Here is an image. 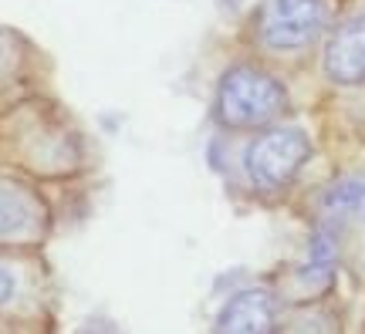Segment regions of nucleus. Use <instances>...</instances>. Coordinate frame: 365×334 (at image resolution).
<instances>
[{
  "label": "nucleus",
  "mask_w": 365,
  "mask_h": 334,
  "mask_svg": "<svg viewBox=\"0 0 365 334\" xmlns=\"http://www.w3.org/2000/svg\"><path fill=\"white\" fill-rule=\"evenodd\" d=\"M322 213L328 216V223L355 213H365V179L362 176H341L322 193Z\"/></svg>",
  "instance_id": "obj_8"
},
{
  "label": "nucleus",
  "mask_w": 365,
  "mask_h": 334,
  "mask_svg": "<svg viewBox=\"0 0 365 334\" xmlns=\"http://www.w3.org/2000/svg\"><path fill=\"white\" fill-rule=\"evenodd\" d=\"M287 108V88L257 65H234L217 85V122L223 129H271Z\"/></svg>",
  "instance_id": "obj_1"
},
{
  "label": "nucleus",
  "mask_w": 365,
  "mask_h": 334,
  "mask_svg": "<svg viewBox=\"0 0 365 334\" xmlns=\"http://www.w3.org/2000/svg\"><path fill=\"white\" fill-rule=\"evenodd\" d=\"M312 159V139L298 125H271L247 145L244 172L261 193H281L298 179L304 162Z\"/></svg>",
  "instance_id": "obj_2"
},
{
  "label": "nucleus",
  "mask_w": 365,
  "mask_h": 334,
  "mask_svg": "<svg viewBox=\"0 0 365 334\" xmlns=\"http://www.w3.org/2000/svg\"><path fill=\"white\" fill-rule=\"evenodd\" d=\"M335 267H339V233H335L331 223H322L308 236L304 260H301V267H298V281L304 287L318 291V287H325L335 277Z\"/></svg>",
  "instance_id": "obj_7"
},
{
  "label": "nucleus",
  "mask_w": 365,
  "mask_h": 334,
  "mask_svg": "<svg viewBox=\"0 0 365 334\" xmlns=\"http://www.w3.org/2000/svg\"><path fill=\"white\" fill-rule=\"evenodd\" d=\"M325 75L339 85H362L365 81V14L345 21L328 38Z\"/></svg>",
  "instance_id": "obj_6"
},
{
  "label": "nucleus",
  "mask_w": 365,
  "mask_h": 334,
  "mask_svg": "<svg viewBox=\"0 0 365 334\" xmlns=\"http://www.w3.org/2000/svg\"><path fill=\"white\" fill-rule=\"evenodd\" d=\"M274 334H341L339 318L322 304H304L287 314H277Z\"/></svg>",
  "instance_id": "obj_9"
},
{
  "label": "nucleus",
  "mask_w": 365,
  "mask_h": 334,
  "mask_svg": "<svg viewBox=\"0 0 365 334\" xmlns=\"http://www.w3.org/2000/svg\"><path fill=\"white\" fill-rule=\"evenodd\" d=\"M328 24V0H264L257 17V38L271 51H298Z\"/></svg>",
  "instance_id": "obj_3"
},
{
  "label": "nucleus",
  "mask_w": 365,
  "mask_h": 334,
  "mask_svg": "<svg viewBox=\"0 0 365 334\" xmlns=\"http://www.w3.org/2000/svg\"><path fill=\"white\" fill-rule=\"evenodd\" d=\"M277 328V301L267 287L237 291L217 314L213 334H274Z\"/></svg>",
  "instance_id": "obj_5"
},
{
  "label": "nucleus",
  "mask_w": 365,
  "mask_h": 334,
  "mask_svg": "<svg viewBox=\"0 0 365 334\" xmlns=\"http://www.w3.org/2000/svg\"><path fill=\"white\" fill-rule=\"evenodd\" d=\"M17 257V250H0V314L14 310L27 294V273Z\"/></svg>",
  "instance_id": "obj_10"
},
{
  "label": "nucleus",
  "mask_w": 365,
  "mask_h": 334,
  "mask_svg": "<svg viewBox=\"0 0 365 334\" xmlns=\"http://www.w3.org/2000/svg\"><path fill=\"white\" fill-rule=\"evenodd\" d=\"M48 203L24 179L0 176V250H27L48 233Z\"/></svg>",
  "instance_id": "obj_4"
}]
</instances>
